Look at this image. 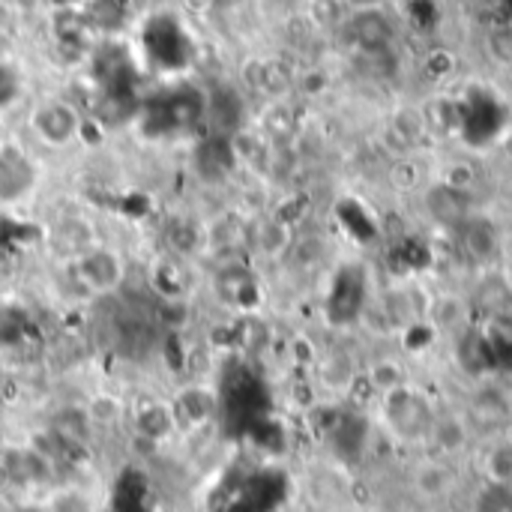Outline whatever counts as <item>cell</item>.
Returning a JSON list of instances; mask_svg holds the SVG:
<instances>
[{"instance_id":"cell-1","label":"cell","mask_w":512,"mask_h":512,"mask_svg":"<svg viewBox=\"0 0 512 512\" xmlns=\"http://www.w3.org/2000/svg\"><path fill=\"white\" fill-rule=\"evenodd\" d=\"M381 408H384V426L396 444L426 447L438 408L420 390H414V384H405L396 393L381 396Z\"/></svg>"},{"instance_id":"cell-2","label":"cell","mask_w":512,"mask_h":512,"mask_svg":"<svg viewBox=\"0 0 512 512\" xmlns=\"http://www.w3.org/2000/svg\"><path fill=\"white\" fill-rule=\"evenodd\" d=\"M123 276H126V267H123V258L114 249L90 246L87 252L72 258V279L87 294L108 297L123 285Z\"/></svg>"},{"instance_id":"cell-3","label":"cell","mask_w":512,"mask_h":512,"mask_svg":"<svg viewBox=\"0 0 512 512\" xmlns=\"http://www.w3.org/2000/svg\"><path fill=\"white\" fill-rule=\"evenodd\" d=\"M474 444V420L468 411H438L435 423L429 429L426 447L432 456H441L447 462L465 456Z\"/></svg>"},{"instance_id":"cell-4","label":"cell","mask_w":512,"mask_h":512,"mask_svg":"<svg viewBox=\"0 0 512 512\" xmlns=\"http://www.w3.org/2000/svg\"><path fill=\"white\" fill-rule=\"evenodd\" d=\"M408 489L417 501L423 504H444L453 492H456V474H453V462L426 453L423 459L414 462L411 474H408Z\"/></svg>"},{"instance_id":"cell-5","label":"cell","mask_w":512,"mask_h":512,"mask_svg":"<svg viewBox=\"0 0 512 512\" xmlns=\"http://www.w3.org/2000/svg\"><path fill=\"white\" fill-rule=\"evenodd\" d=\"M30 126L39 135V141H45L48 147H66L81 132V117L69 102L48 99L33 111Z\"/></svg>"},{"instance_id":"cell-6","label":"cell","mask_w":512,"mask_h":512,"mask_svg":"<svg viewBox=\"0 0 512 512\" xmlns=\"http://www.w3.org/2000/svg\"><path fill=\"white\" fill-rule=\"evenodd\" d=\"M132 432L147 441V444H165L171 441L177 429V420H174V411H171V402H162V399H144L135 411H132Z\"/></svg>"},{"instance_id":"cell-7","label":"cell","mask_w":512,"mask_h":512,"mask_svg":"<svg viewBox=\"0 0 512 512\" xmlns=\"http://www.w3.org/2000/svg\"><path fill=\"white\" fill-rule=\"evenodd\" d=\"M48 432H51L66 450H84V447L93 441L96 426H93V420H90V414H87L84 405H66V408H60V411L51 417Z\"/></svg>"},{"instance_id":"cell-8","label":"cell","mask_w":512,"mask_h":512,"mask_svg":"<svg viewBox=\"0 0 512 512\" xmlns=\"http://www.w3.org/2000/svg\"><path fill=\"white\" fill-rule=\"evenodd\" d=\"M177 429H204L216 417V396L207 387H186L171 399Z\"/></svg>"},{"instance_id":"cell-9","label":"cell","mask_w":512,"mask_h":512,"mask_svg":"<svg viewBox=\"0 0 512 512\" xmlns=\"http://www.w3.org/2000/svg\"><path fill=\"white\" fill-rule=\"evenodd\" d=\"M36 174L24 153L15 147H0V201H18L30 192Z\"/></svg>"},{"instance_id":"cell-10","label":"cell","mask_w":512,"mask_h":512,"mask_svg":"<svg viewBox=\"0 0 512 512\" xmlns=\"http://www.w3.org/2000/svg\"><path fill=\"white\" fill-rule=\"evenodd\" d=\"M426 318H429V324H432L438 333H459V330H465V324L471 321V300L462 297V294H456V291L435 294V297L429 300Z\"/></svg>"},{"instance_id":"cell-11","label":"cell","mask_w":512,"mask_h":512,"mask_svg":"<svg viewBox=\"0 0 512 512\" xmlns=\"http://www.w3.org/2000/svg\"><path fill=\"white\" fill-rule=\"evenodd\" d=\"M366 381H369V387H372L378 396H390V393H396L399 387L411 384L405 363L396 360V357H381V360H375V363L366 369Z\"/></svg>"},{"instance_id":"cell-12","label":"cell","mask_w":512,"mask_h":512,"mask_svg":"<svg viewBox=\"0 0 512 512\" xmlns=\"http://www.w3.org/2000/svg\"><path fill=\"white\" fill-rule=\"evenodd\" d=\"M483 471L495 486H512V438H498L483 456Z\"/></svg>"},{"instance_id":"cell-13","label":"cell","mask_w":512,"mask_h":512,"mask_svg":"<svg viewBox=\"0 0 512 512\" xmlns=\"http://www.w3.org/2000/svg\"><path fill=\"white\" fill-rule=\"evenodd\" d=\"M96 429H111L123 420V402L114 396H96L90 405H84Z\"/></svg>"},{"instance_id":"cell-14","label":"cell","mask_w":512,"mask_h":512,"mask_svg":"<svg viewBox=\"0 0 512 512\" xmlns=\"http://www.w3.org/2000/svg\"><path fill=\"white\" fill-rule=\"evenodd\" d=\"M15 512H48V510H45V504H27V507H18Z\"/></svg>"},{"instance_id":"cell-15","label":"cell","mask_w":512,"mask_h":512,"mask_svg":"<svg viewBox=\"0 0 512 512\" xmlns=\"http://www.w3.org/2000/svg\"><path fill=\"white\" fill-rule=\"evenodd\" d=\"M504 279H507V285H510V291H512V264L507 267V273H504Z\"/></svg>"},{"instance_id":"cell-16","label":"cell","mask_w":512,"mask_h":512,"mask_svg":"<svg viewBox=\"0 0 512 512\" xmlns=\"http://www.w3.org/2000/svg\"><path fill=\"white\" fill-rule=\"evenodd\" d=\"M360 512H387V510H378V507H369V510H360Z\"/></svg>"},{"instance_id":"cell-17","label":"cell","mask_w":512,"mask_h":512,"mask_svg":"<svg viewBox=\"0 0 512 512\" xmlns=\"http://www.w3.org/2000/svg\"><path fill=\"white\" fill-rule=\"evenodd\" d=\"M507 390H510V399H512V384H507Z\"/></svg>"}]
</instances>
